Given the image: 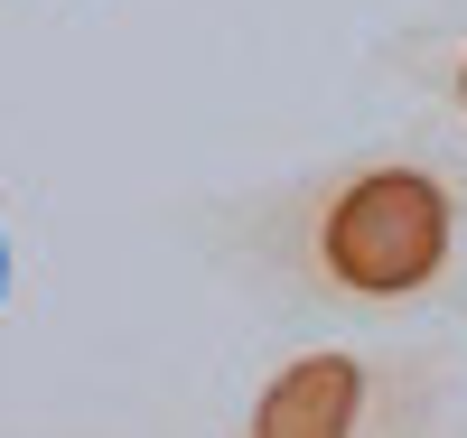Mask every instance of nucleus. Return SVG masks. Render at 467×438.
I'll return each instance as SVG.
<instances>
[{"mask_svg":"<svg viewBox=\"0 0 467 438\" xmlns=\"http://www.w3.org/2000/svg\"><path fill=\"white\" fill-rule=\"evenodd\" d=\"M374 66L393 75V85H411L420 103L440 112V122L467 140V19H420V28H393L374 47Z\"/></svg>","mask_w":467,"mask_h":438,"instance_id":"3","label":"nucleus"},{"mask_svg":"<svg viewBox=\"0 0 467 438\" xmlns=\"http://www.w3.org/2000/svg\"><path fill=\"white\" fill-rule=\"evenodd\" d=\"M206 261L271 308L411 327L467 290V140L383 131L206 206Z\"/></svg>","mask_w":467,"mask_h":438,"instance_id":"1","label":"nucleus"},{"mask_svg":"<svg viewBox=\"0 0 467 438\" xmlns=\"http://www.w3.org/2000/svg\"><path fill=\"white\" fill-rule=\"evenodd\" d=\"M449 354L393 336H318L253 373L234 429L244 438H411L449 420Z\"/></svg>","mask_w":467,"mask_h":438,"instance_id":"2","label":"nucleus"}]
</instances>
